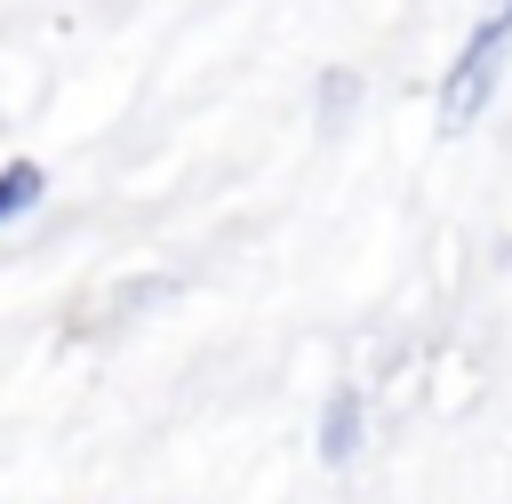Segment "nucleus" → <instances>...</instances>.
Listing matches in <instances>:
<instances>
[{
    "label": "nucleus",
    "instance_id": "nucleus-4",
    "mask_svg": "<svg viewBox=\"0 0 512 504\" xmlns=\"http://www.w3.org/2000/svg\"><path fill=\"white\" fill-rule=\"evenodd\" d=\"M360 104V80L352 72H320V88H312V112H320V128H344V112Z\"/></svg>",
    "mask_w": 512,
    "mask_h": 504
},
{
    "label": "nucleus",
    "instance_id": "nucleus-3",
    "mask_svg": "<svg viewBox=\"0 0 512 504\" xmlns=\"http://www.w3.org/2000/svg\"><path fill=\"white\" fill-rule=\"evenodd\" d=\"M40 200H48V168L40 160H0V232L24 224Z\"/></svg>",
    "mask_w": 512,
    "mask_h": 504
},
{
    "label": "nucleus",
    "instance_id": "nucleus-1",
    "mask_svg": "<svg viewBox=\"0 0 512 504\" xmlns=\"http://www.w3.org/2000/svg\"><path fill=\"white\" fill-rule=\"evenodd\" d=\"M504 72H512V0H488L480 16H472V32L456 40V56H448V72H440V128L456 136V128H472L488 104H496V88H504Z\"/></svg>",
    "mask_w": 512,
    "mask_h": 504
},
{
    "label": "nucleus",
    "instance_id": "nucleus-2",
    "mask_svg": "<svg viewBox=\"0 0 512 504\" xmlns=\"http://www.w3.org/2000/svg\"><path fill=\"white\" fill-rule=\"evenodd\" d=\"M312 448H320V464H328V472H344V464L368 448V392H360V384H328V392H320Z\"/></svg>",
    "mask_w": 512,
    "mask_h": 504
}]
</instances>
